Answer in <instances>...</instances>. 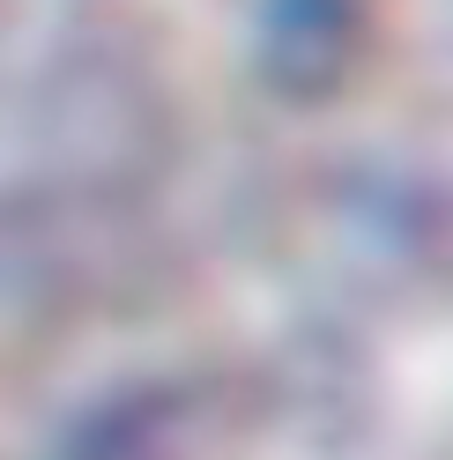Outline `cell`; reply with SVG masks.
<instances>
[{"mask_svg": "<svg viewBox=\"0 0 453 460\" xmlns=\"http://www.w3.org/2000/svg\"><path fill=\"white\" fill-rule=\"evenodd\" d=\"M238 15H245V38H253L245 45L253 67H282L290 60L298 82L320 75V90H327V75L350 60L364 0H238Z\"/></svg>", "mask_w": 453, "mask_h": 460, "instance_id": "6da1fadb", "label": "cell"}]
</instances>
